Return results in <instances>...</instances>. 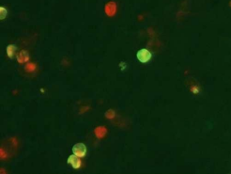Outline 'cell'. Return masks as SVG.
Segmentation results:
<instances>
[{"instance_id": "cell-1", "label": "cell", "mask_w": 231, "mask_h": 174, "mask_svg": "<svg viewBox=\"0 0 231 174\" xmlns=\"http://www.w3.org/2000/svg\"><path fill=\"white\" fill-rule=\"evenodd\" d=\"M136 57L139 62L141 63H147L148 62L151 57H152V54L150 53V51H148V49H140L137 53H136Z\"/></svg>"}, {"instance_id": "cell-2", "label": "cell", "mask_w": 231, "mask_h": 174, "mask_svg": "<svg viewBox=\"0 0 231 174\" xmlns=\"http://www.w3.org/2000/svg\"><path fill=\"white\" fill-rule=\"evenodd\" d=\"M87 146L84 144V143H76L73 145V152L79 156L80 158L82 157H85L86 154H87Z\"/></svg>"}, {"instance_id": "cell-3", "label": "cell", "mask_w": 231, "mask_h": 174, "mask_svg": "<svg viewBox=\"0 0 231 174\" xmlns=\"http://www.w3.org/2000/svg\"><path fill=\"white\" fill-rule=\"evenodd\" d=\"M67 163H68L69 165H71L72 167L74 168V169L80 168V167H81V165H82V162H81V160H80V157L77 156V155H75L74 153L71 154V155L68 157Z\"/></svg>"}, {"instance_id": "cell-4", "label": "cell", "mask_w": 231, "mask_h": 174, "mask_svg": "<svg viewBox=\"0 0 231 174\" xmlns=\"http://www.w3.org/2000/svg\"><path fill=\"white\" fill-rule=\"evenodd\" d=\"M16 46L13 45V44H10L6 47V52H7V55L8 56L10 57V59H12L15 52H16Z\"/></svg>"}, {"instance_id": "cell-5", "label": "cell", "mask_w": 231, "mask_h": 174, "mask_svg": "<svg viewBox=\"0 0 231 174\" xmlns=\"http://www.w3.org/2000/svg\"><path fill=\"white\" fill-rule=\"evenodd\" d=\"M28 54L26 52V51H22L19 55H18V56H17V60H18V62H20V63H24V62H26V61H27L28 60Z\"/></svg>"}, {"instance_id": "cell-6", "label": "cell", "mask_w": 231, "mask_h": 174, "mask_svg": "<svg viewBox=\"0 0 231 174\" xmlns=\"http://www.w3.org/2000/svg\"><path fill=\"white\" fill-rule=\"evenodd\" d=\"M0 12H1V13H0V14H1V17H0V18H1V20L5 19V18L7 17L8 11H7L4 7H1V8H0Z\"/></svg>"}]
</instances>
